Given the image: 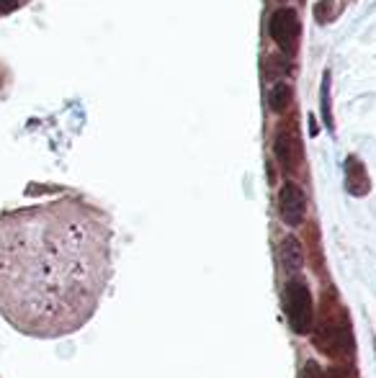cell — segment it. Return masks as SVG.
<instances>
[{
	"label": "cell",
	"instance_id": "4fadbf2b",
	"mask_svg": "<svg viewBox=\"0 0 376 378\" xmlns=\"http://www.w3.org/2000/svg\"><path fill=\"white\" fill-rule=\"evenodd\" d=\"M21 6V0H0V16H6L10 10H16Z\"/></svg>",
	"mask_w": 376,
	"mask_h": 378
},
{
	"label": "cell",
	"instance_id": "5b68a950",
	"mask_svg": "<svg viewBox=\"0 0 376 378\" xmlns=\"http://www.w3.org/2000/svg\"><path fill=\"white\" fill-rule=\"evenodd\" d=\"M273 152H276V160L278 165L284 167V173H297L299 167V145L297 139L291 134H286V132H281V134H276V139H273Z\"/></svg>",
	"mask_w": 376,
	"mask_h": 378
},
{
	"label": "cell",
	"instance_id": "52a82bcc",
	"mask_svg": "<svg viewBox=\"0 0 376 378\" xmlns=\"http://www.w3.org/2000/svg\"><path fill=\"white\" fill-rule=\"evenodd\" d=\"M346 188L351 196H366L371 191V180L364 162L358 157H348L346 162Z\"/></svg>",
	"mask_w": 376,
	"mask_h": 378
},
{
	"label": "cell",
	"instance_id": "7a4b0ae2",
	"mask_svg": "<svg viewBox=\"0 0 376 378\" xmlns=\"http://www.w3.org/2000/svg\"><path fill=\"white\" fill-rule=\"evenodd\" d=\"M268 34L271 39L281 49L284 57H297L299 52V34H302V26H299V16L294 8H278L273 10V16L268 21Z\"/></svg>",
	"mask_w": 376,
	"mask_h": 378
},
{
	"label": "cell",
	"instance_id": "8992f818",
	"mask_svg": "<svg viewBox=\"0 0 376 378\" xmlns=\"http://www.w3.org/2000/svg\"><path fill=\"white\" fill-rule=\"evenodd\" d=\"M278 260H281V268L289 275H297L304 265V250L299 244L297 237H284L281 244H278Z\"/></svg>",
	"mask_w": 376,
	"mask_h": 378
},
{
	"label": "cell",
	"instance_id": "7c38bea8",
	"mask_svg": "<svg viewBox=\"0 0 376 378\" xmlns=\"http://www.w3.org/2000/svg\"><path fill=\"white\" fill-rule=\"evenodd\" d=\"M299 378H325V376H322V368L317 366L315 360H307V363H304V368H302V376H299Z\"/></svg>",
	"mask_w": 376,
	"mask_h": 378
},
{
	"label": "cell",
	"instance_id": "277c9868",
	"mask_svg": "<svg viewBox=\"0 0 376 378\" xmlns=\"http://www.w3.org/2000/svg\"><path fill=\"white\" fill-rule=\"evenodd\" d=\"M315 345L325 350L327 355H348L353 342H351V330L346 324H337V319H327L320 330H317Z\"/></svg>",
	"mask_w": 376,
	"mask_h": 378
},
{
	"label": "cell",
	"instance_id": "ba28073f",
	"mask_svg": "<svg viewBox=\"0 0 376 378\" xmlns=\"http://www.w3.org/2000/svg\"><path fill=\"white\" fill-rule=\"evenodd\" d=\"M266 101H268V108L281 116V114H286L289 108H291V103H294V90H291V85H286V83H276V85H271Z\"/></svg>",
	"mask_w": 376,
	"mask_h": 378
},
{
	"label": "cell",
	"instance_id": "3957f363",
	"mask_svg": "<svg viewBox=\"0 0 376 378\" xmlns=\"http://www.w3.org/2000/svg\"><path fill=\"white\" fill-rule=\"evenodd\" d=\"M307 213V196L297 183H284L278 191V216L286 227H299Z\"/></svg>",
	"mask_w": 376,
	"mask_h": 378
},
{
	"label": "cell",
	"instance_id": "6da1fadb",
	"mask_svg": "<svg viewBox=\"0 0 376 378\" xmlns=\"http://www.w3.org/2000/svg\"><path fill=\"white\" fill-rule=\"evenodd\" d=\"M284 309H286L289 324L297 335H307L315 324V304L307 283L302 278H291L284 291Z\"/></svg>",
	"mask_w": 376,
	"mask_h": 378
},
{
	"label": "cell",
	"instance_id": "30bf717a",
	"mask_svg": "<svg viewBox=\"0 0 376 378\" xmlns=\"http://www.w3.org/2000/svg\"><path fill=\"white\" fill-rule=\"evenodd\" d=\"M322 118H325L327 129L333 132V114H330V72L322 78Z\"/></svg>",
	"mask_w": 376,
	"mask_h": 378
},
{
	"label": "cell",
	"instance_id": "8fae6325",
	"mask_svg": "<svg viewBox=\"0 0 376 378\" xmlns=\"http://www.w3.org/2000/svg\"><path fill=\"white\" fill-rule=\"evenodd\" d=\"M333 6H335V0H320V3H315V19L320 21V23H330V19H333Z\"/></svg>",
	"mask_w": 376,
	"mask_h": 378
},
{
	"label": "cell",
	"instance_id": "9c48e42d",
	"mask_svg": "<svg viewBox=\"0 0 376 378\" xmlns=\"http://www.w3.org/2000/svg\"><path fill=\"white\" fill-rule=\"evenodd\" d=\"M263 72H266V78L276 85V83H281V78H286L289 72H291V59L284 57V54H281V57L273 54V57L266 59V70H263Z\"/></svg>",
	"mask_w": 376,
	"mask_h": 378
}]
</instances>
